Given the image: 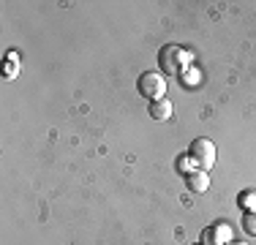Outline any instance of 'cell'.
Wrapping results in <instances>:
<instances>
[{
    "label": "cell",
    "instance_id": "cell-1",
    "mask_svg": "<svg viewBox=\"0 0 256 245\" xmlns=\"http://www.w3.org/2000/svg\"><path fill=\"white\" fill-rule=\"evenodd\" d=\"M136 88H139V93H142L144 98H150V101H161L164 93H166V79H164V74H158V71H144L142 76H139Z\"/></svg>",
    "mask_w": 256,
    "mask_h": 245
},
{
    "label": "cell",
    "instance_id": "cell-2",
    "mask_svg": "<svg viewBox=\"0 0 256 245\" xmlns=\"http://www.w3.org/2000/svg\"><path fill=\"white\" fill-rule=\"evenodd\" d=\"M158 63H161V71H166V74H180L182 66L188 63V52H186V49H180V46L166 44L161 52H158Z\"/></svg>",
    "mask_w": 256,
    "mask_h": 245
},
{
    "label": "cell",
    "instance_id": "cell-3",
    "mask_svg": "<svg viewBox=\"0 0 256 245\" xmlns=\"http://www.w3.org/2000/svg\"><path fill=\"white\" fill-rule=\"evenodd\" d=\"M188 156L194 158V164H196L199 169H210L212 164H216V144L210 142V139H194L191 142V150H188Z\"/></svg>",
    "mask_w": 256,
    "mask_h": 245
},
{
    "label": "cell",
    "instance_id": "cell-4",
    "mask_svg": "<svg viewBox=\"0 0 256 245\" xmlns=\"http://www.w3.org/2000/svg\"><path fill=\"white\" fill-rule=\"evenodd\" d=\"M202 240H204V245H229L232 229H229L226 224H212L210 229H204Z\"/></svg>",
    "mask_w": 256,
    "mask_h": 245
},
{
    "label": "cell",
    "instance_id": "cell-5",
    "mask_svg": "<svg viewBox=\"0 0 256 245\" xmlns=\"http://www.w3.org/2000/svg\"><path fill=\"white\" fill-rule=\"evenodd\" d=\"M186 186H188V191H194V194H204L207 188H210V177H207L204 169L188 172V174H186Z\"/></svg>",
    "mask_w": 256,
    "mask_h": 245
},
{
    "label": "cell",
    "instance_id": "cell-6",
    "mask_svg": "<svg viewBox=\"0 0 256 245\" xmlns=\"http://www.w3.org/2000/svg\"><path fill=\"white\" fill-rule=\"evenodd\" d=\"M150 118L153 120H169L172 118V101H169V98L150 101Z\"/></svg>",
    "mask_w": 256,
    "mask_h": 245
},
{
    "label": "cell",
    "instance_id": "cell-7",
    "mask_svg": "<svg viewBox=\"0 0 256 245\" xmlns=\"http://www.w3.org/2000/svg\"><path fill=\"white\" fill-rule=\"evenodd\" d=\"M242 229H246L248 234H256V210H246V216H242Z\"/></svg>",
    "mask_w": 256,
    "mask_h": 245
},
{
    "label": "cell",
    "instance_id": "cell-8",
    "mask_svg": "<svg viewBox=\"0 0 256 245\" xmlns=\"http://www.w3.org/2000/svg\"><path fill=\"white\" fill-rule=\"evenodd\" d=\"M240 204L246 210H256V191H242L240 194Z\"/></svg>",
    "mask_w": 256,
    "mask_h": 245
},
{
    "label": "cell",
    "instance_id": "cell-9",
    "mask_svg": "<svg viewBox=\"0 0 256 245\" xmlns=\"http://www.w3.org/2000/svg\"><path fill=\"white\" fill-rule=\"evenodd\" d=\"M188 158H191V156H180V169H182V172L188 169Z\"/></svg>",
    "mask_w": 256,
    "mask_h": 245
},
{
    "label": "cell",
    "instance_id": "cell-10",
    "mask_svg": "<svg viewBox=\"0 0 256 245\" xmlns=\"http://www.w3.org/2000/svg\"><path fill=\"white\" fill-rule=\"evenodd\" d=\"M229 245H248V242H229Z\"/></svg>",
    "mask_w": 256,
    "mask_h": 245
}]
</instances>
